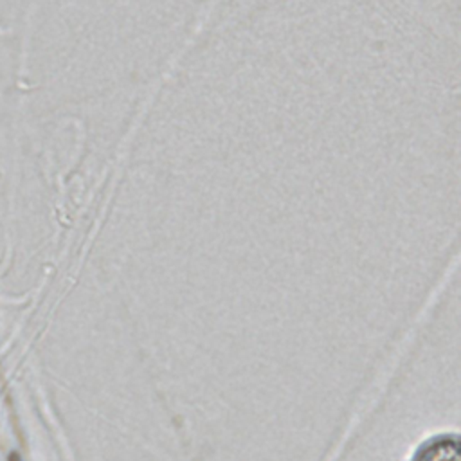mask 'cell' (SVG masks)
Listing matches in <instances>:
<instances>
[{
    "label": "cell",
    "instance_id": "obj_1",
    "mask_svg": "<svg viewBox=\"0 0 461 461\" xmlns=\"http://www.w3.org/2000/svg\"><path fill=\"white\" fill-rule=\"evenodd\" d=\"M412 461H459V445L456 436H438L423 443Z\"/></svg>",
    "mask_w": 461,
    "mask_h": 461
}]
</instances>
